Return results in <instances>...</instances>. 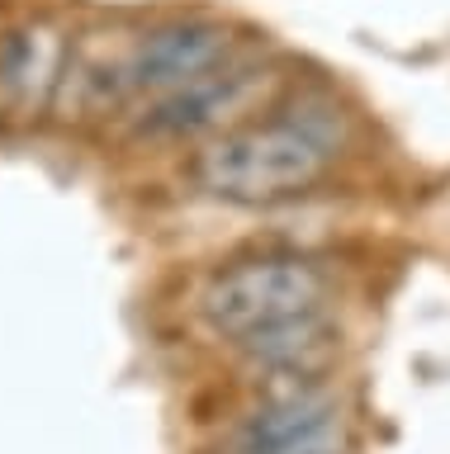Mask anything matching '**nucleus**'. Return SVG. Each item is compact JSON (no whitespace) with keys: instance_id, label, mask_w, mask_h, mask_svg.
Wrapping results in <instances>:
<instances>
[{"instance_id":"7","label":"nucleus","mask_w":450,"mask_h":454,"mask_svg":"<svg viewBox=\"0 0 450 454\" xmlns=\"http://www.w3.org/2000/svg\"><path fill=\"white\" fill-rule=\"evenodd\" d=\"M342 417V397H336L328 383H299L294 393L285 397H271L257 417H247L242 426V450H261V445H275V440H294L304 431H318Z\"/></svg>"},{"instance_id":"5","label":"nucleus","mask_w":450,"mask_h":454,"mask_svg":"<svg viewBox=\"0 0 450 454\" xmlns=\"http://www.w3.org/2000/svg\"><path fill=\"white\" fill-rule=\"evenodd\" d=\"M233 28L218 20H171L129 43V81L133 95H171L180 85L209 76L223 62H233Z\"/></svg>"},{"instance_id":"8","label":"nucleus","mask_w":450,"mask_h":454,"mask_svg":"<svg viewBox=\"0 0 450 454\" xmlns=\"http://www.w3.org/2000/svg\"><path fill=\"white\" fill-rule=\"evenodd\" d=\"M242 454H351V431L336 417L328 426H318V431H304L294 440H275V445H261V450H242Z\"/></svg>"},{"instance_id":"4","label":"nucleus","mask_w":450,"mask_h":454,"mask_svg":"<svg viewBox=\"0 0 450 454\" xmlns=\"http://www.w3.org/2000/svg\"><path fill=\"white\" fill-rule=\"evenodd\" d=\"M72 57L58 20H24L0 28V128H24L58 105Z\"/></svg>"},{"instance_id":"6","label":"nucleus","mask_w":450,"mask_h":454,"mask_svg":"<svg viewBox=\"0 0 450 454\" xmlns=\"http://www.w3.org/2000/svg\"><path fill=\"white\" fill-rule=\"evenodd\" d=\"M247 360L271 369V374H285L294 383H322V374L336 364L342 355V332L322 317V312H308V317L294 322H275L261 326L242 340Z\"/></svg>"},{"instance_id":"1","label":"nucleus","mask_w":450,"mask_h":454,"mask_svg":"<svg viewBox=\"0 0 450 454\" xmlns=\"http://www.w3.org/2000/svg\"><path fill=\"white\" fill-rule=\"evenodd\" d=\"M332 170V142L299 119H251L209 137L190 161L204 194L223 204L265 208L318 190Z\"/></svg>"},{"instance_id":"3","label":"nucleus","mask_w":450,"mask_h":454,"mask_svg":"<svg viewBox=\"0 0 450 454\" xmlns=\"http://www.w3.org/2000/svg\"><path fill=\"white\" fill-rule=\"evenodd\" d=\"M275 85L280 71L265 62H223L209 76L157 95L138 128L147 137H218L228 128L251 123V114L271 99Z\"/></svg>"},{"instance_id":"2","label":"nucleus","mask_w":450,"mask_h":454,"mask_svg":"<svg viewBox=\"0 0 450 454\" xmlns=\"http://www.w3.org/2000/svg\"><path fill=\"white\" fill-rule=\"evenodd\" d=\"M328 270L304 261V255H257L242 261L204 289V322L218 336L247 340L261 326L275 322H294L308 312H322L328 303Z\"/></svg>"}]
</instances>
